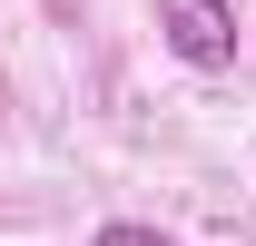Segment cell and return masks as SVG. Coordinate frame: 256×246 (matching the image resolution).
Wrapping results in <instances>:
<instances>
[{"mask_svg":"<svg viewBox=\"0 0 256 246\" xmlns=\"http://www.w3.org/2000/svg\"><path fill=\"white\" fill-rule=\"evenodd\" d=\"M89 246H168V236H158V226H128V216H118V226H98Z\"/></svg>","mask_w":256,"mask_h":246,"instance_id":"2","label":"cell"},{"mask_svg":"<svg viewBox=\"0 0 256 246\" xmlns=\"http://www.w3.org/2000/svg\"><path fill=\"white\" fill-rule=\"evenodd\" d=\"M158 40L188 69H226L236 60V10L226 0H158Z\"/></svg>","mask_w":256,"mask_h":246,"instance_id":"1","label":"cell"}]
</instances>
